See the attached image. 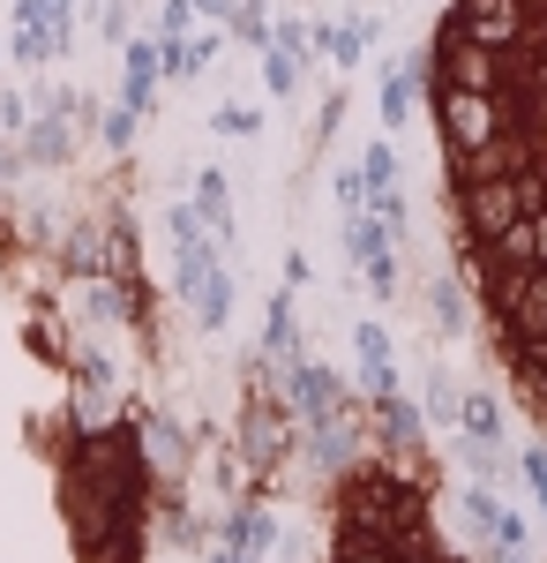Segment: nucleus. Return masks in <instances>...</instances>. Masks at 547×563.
Segmentation results:
<instances>
[{"label":"nucleus","mask_w":547,"mask_h":563,"mask_svg":"<svg viewBox=\"0 0 547 563\" xmlns=\"http://www.w3.org/2000/svg\"><path fill=\"white\" fill-rule=\"evenodd\" d=\"M331 563H458V549L435 533L421 488L390 474H360L337 504V556Z\"/></svg>","instance_id":"f03ea898"},{"label":"nucleus","mask_w":547,"mask_h":563,"mask_svg":"<svg viewBox=\"0 0 547 563\" xmlns=\"http://www.w3.org/2000/svg\"><path fill=\"white\" fill-rule=\"evenodd\" d=\"M435 129L488 331L547 413V0H450Z\"/></svg>","instance_id":"f257e3e1"}]
</instances>
